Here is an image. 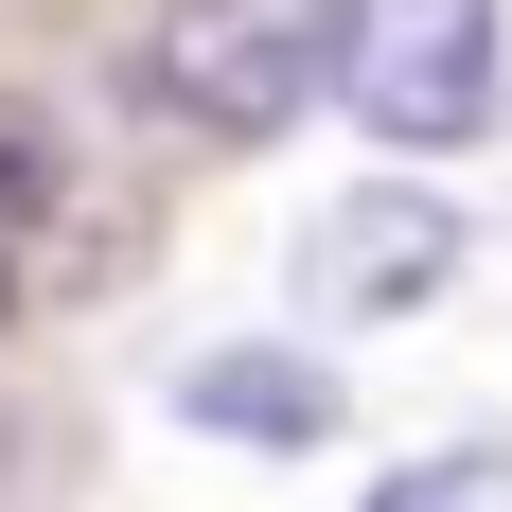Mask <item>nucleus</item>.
Instances as JSON below:
<instances>
[{"label": "nucleus", "instance_id": "obj_3", "mask_svg": "<svg viewBox=\"0 0 512 512\" xmlns=\"http://www.w3.org/2000/svg\"><path fill=\"white\" fill-rule=\"evenodd\" d=\"M460 265H477L460 212L424 195V177H371V195H336V212L301 230V301H318V318H424Z\"/></svg>", "mask_w": 512, "mask_h": 512}, {"label": "nucleus", "instance_id": "obj_6", "mask_svg": "<svg viewBox=\"0 0 512 512\" xmlns=\"http://www.w3.org/2000/svg\"><path fill=\"white\" fill-rule=\"evenodd\" d=\"M36 195H53V159L0 142V301H18V230H36Z\"/></svg>", "mask_w": 512, "mask_h": 512}, {"label": "nucleus", "instance_id": "obj_2", "mask_svg": "<svg viewBox=\"0 0 512 512\" xmlns=\"http://www.w3.org/2000/svg\"><path fill=\"white\" fill-rule=\"evenodd\" d=\"M495 71H512L495 0H371V53H354V124H371L389 159H460L477 124H495Z\"/></svg>", "mask_w": 512, "mask_h": 512}, {"label": "nucleus", "instance_id": "obj_4", "mask_svg": "<svg viewBox=\"0 0 512 512\" xmlns=\"http://www.w3.org/2000/svg\"><path fill=\"white\" fill-rule=\"evenodd\" d=\"M177 424L301 460V442H336V371H318V354H265V336H230V354H195V371H177Z\"/></svg>", "mask_w": 512, "mask_h": 512}, {"label": "nucleus", "instance_id": "obj_5", "mask_svg": "<svg viewBox=\"0 0 512 512\" xmlns=\"http://www.w3.org/2000/svg\"><path fill=\"white\" fill-rule=\"evenodd\" d=\"M354 512H512V442H442V460H407V477H371Z\"/></svg>", "mask_w": 512, "mask_h": 512}, {"label": "nucleus", "instance_id": "obj_1", "mask_svg": "<svg viewBox=\"0 0 512 512\" xmlns=\"http://www.w3.org/2000/svg\"><path fill=\"white\" fill-rule=\"evenodd\" d=\"M354 53H371V0H177L142 36V89L212 142H283L301 106L354 89Z\"/></svg>", "mask_w": 512, "mask_h": 512}]
</instances>
